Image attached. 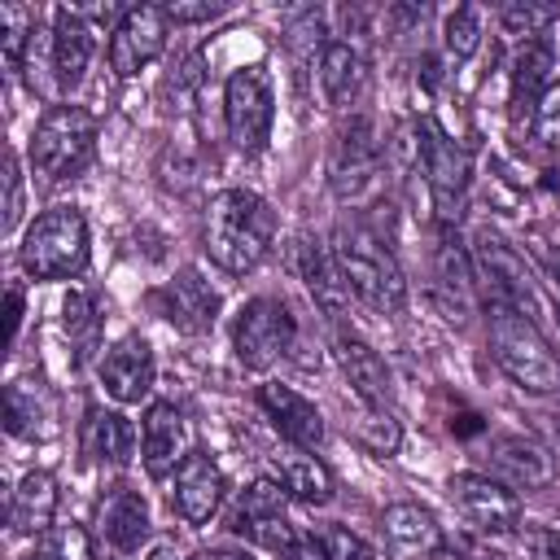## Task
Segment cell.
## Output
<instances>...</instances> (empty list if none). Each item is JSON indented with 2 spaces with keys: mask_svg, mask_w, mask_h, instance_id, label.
Segmentation results:
<instances>
[{
  "mask_svg": "<svg viewBox=\"0 0 560 560\" xmlns=\"http://www.w3.org/2000/svg\"><path fill=\"white\" fill-rule=\"evenodd\" d=\"M451 503L459 508V516L486 534H512L521 525V499L516 490H508L503 481H494L490 472H455L446 481Z\"/></svg>",
  "mask_w": 560,
  "mask_h": 560,
  "instance_id": "9c48e42d",
  "label": "cell"
},
{
  "mask_svg": "<svg viewBox=\"0 0 560 560\" xmlns=\"http://www.w3.org/2000/svg\"><path fill=\"white\" fill-rule=\"evenodd\" d=\"M376 162H381V149H376V140H372V127H368V122H350V127L337 136V144H332V162H328L332 188H337L341 197H354V192L376 175Z\"/></svg>",
  "mask_w": 560,
  "mask_h": 560,
  "instance_id": "7402d4cb",
  "label": "cell"
},
{
  "mask_svg": "<svg viewBox=\"0 0 560 560\" xmlns=\"http://www.w3.org/2000/svg\"><path fill=\"white\" fill-rule=\"evenodd\" d=\"M57 512V481L52 472H26L9 499V525L18 534H39L52 525Z\"/></svg>",
  "mask_w": 560,
  "mask_h": 560,
  "instance_id": "4316f807",
  "label": "cell"
},
{
  "mask_svg": "<svg viewBox=\"0 0 560 560\" xmlns=\"http://www.w3.org/2000/svg\"><path fill=\"white\" fill-rule=\"evenodd\" d=\"M276 241V210L249 192V188H228L210 201L206 210V254L232 271V276H245L254 271L267 249Z\"/></svg>",
  "mask_w": 560,
  "mask_h": 560,
  "instance_id": "6da1fadb",
  "label": "cell"
},
{
  "mask_svg": "<svg viewBox=\"0 0 560 560\" xmlns=\"http://www.w3.org/2000/svg\"><path fill=\"white\" fill-rule=\"evenodd\" d=\"M490 459V477L503 481L508 490H542L556 481V459L542 442L521 438V433H503L490 442L486 451Z\"/></svg>",
  "mask_w": 560,
  "mask_h": 560,
  "instance_id": "5bb4252c",
  "label": "cell"
},
{
  "mask_svg": "<svg viewBox=\"0 0 560 560\" xmlns=\"http://www.w3.org/2000/svg\"><path fill=\"white\" fill-rule=\"evenodd\" d=\"M228 499V477L214 464V455L206 451H188L175 468V490H171V508L188 521V525H206Z\"/></svg>",
  "mask_w": 560,
  "mask_h": 560,
  "instance_id": "4fadbf2b",
  "label": "cell"
},
{
  "mask_svg": "<svg viewBox=\"0 0 560 560\" xmlns=\"http://www.w3.org/2000/svg\"><path fill=\"white\" fill-rule=\"evenodd\" d=\"M48 556H52V560H92V538H88V529L74 525V521H70V525H57Z\"/></svg>",
  "mask_w": 560,
  "mask_h": 560,
  "instance_id": "f35d334b",
  "label": "cell"
},
{
  "mask_svg": "<svg viewBox=\"0 0 560 560\" xmlns=\"http://www.w3.org/2000/svg\"><path fill=\"white\" fill-rule=\"evenodd\" d=\"M22 267L31 280H66L88 267V219L79 206H52L22 232Z\"/></svg>",
  "mask_w": 560,
  "mask_h": 560,
  "instance_id": "277c9868",
  "label": "cell"
},
{
  "mask_svg": "<svg viewBox=\"0 0 560 560\" xmlns=\"http://www.w3.org/2000/svg\"><path fill=\"white\" fill-rule=\"evenodd\" d=\"M276 477H280V490L302 499V503H328L332 499V472L302 446L276 455Z\"/></svg>",
  "mask_w": 560,
  "mask_h": 560,
  "instance_id": "83f0119b",
  "label": "cell"
},
{
  "mask_svg": "<svg viewBox=\"0 0 560 560\" xmlns=\"http://www.w3.org/2000/svg\"><path fill=\"white\" fill-rule=\"evenodd\" d=\"M315 547H319L324 560H376V551H372L359 534H350V529H341V525H324V529L315 534Z\"/></svg>",
  "mask_w": 560,
  "mask_h": 560,
  "instance_id": "d590c367",
  "label": "cell"
},
{
  "mask_svg": "<svg viewBox=\"0 0 560 560\" xmlns=\"http://www.w3.org/2000/svg\"><path fill=\"white\" fill-rule=\"evenodd\" d=\"M101 385L114 402H140L153 389V350L140 332L118 337L101 354Z\"/></svg>",
  "mask_w": 560,
  "mask_h": 560,
  "instance_id": "9a60e30c",
  "label": "cell"
},
{
  "mask_svg": "<svg viewBox=\"0 0 560 560\" xmlns=\"http://www.w3.org/2000/svg\"><path fill=\"white\" fill-rule=\"evenodd\" d=\"M315 74H319V92H324V101H328V105H346V101L363 88V57H359L350 44L332 39V44L319 48V66H315Z\"/></svg>",
  "mask_w": 560,
  "mask_h": 560,
  "instance_id": "f1b7e54d",
  "label": "cell"
},
{
  "mask_svg": "<svg viewBox=\"0 0 560 560\" xmlns=\"http://www.w3.org/2000/svg\"><path fill=\"white\" fill-rule=\"evenodd\" d=\"M18 219H22V166L9 153V162H4V228L13 232Z\"/></svg>",
  "mask_w": 560,
  "mask_h": 560,
  "instance_id": "ab89813d",
  "label": "cell"
},
{
  "mask_svg": "<svg viewBox=\"0 0 560 560\" xmlns=\"http://www.w3.org/2000/svg\"><path fill=\"white\" fill-rule=\"evenodd\" d=\"M153 560H179V556H175L171 547H158V551H153Z\"/></svg>",
  "mask_w": 560,
  "mask_h": 560,
  "instance_id": "f6af8a7d",
  "label": "cell"
},
{
  "mask_svg": "<svg viewBox=\"0 0 560 560\" xmlns=\"http://www.w3.org/2000/svg\"><path fill=\"white\" fill-rule=\"evenodd\" d=\"M490 354L494 363L529 394H551L560 389V359L551 354L547 337L538 324L503 302H490Z\"/></svg>",
  "mask_w": 560,
  "mask_h": 560,
  "instance_id": "7a4b0ae2",
  "label": "cell"
},
{
  "mask_svg": "<svg viewBox=\"0 0 560 560\" xmlns=\"http://www.w3.org/2000/svg\"><path fill=\"white\" fill-rule=\"evenodd\" d=\"M271 118H276V96L271 79L262 66H241L223 83V122L228 136L241 153H258L271 140Z\"/></svg>",
  "mask_w": 560,
  "mask_h": 560,
  "instance_id": "8992f818",
  "label": "cell"
},
{
  "mask_svg": "<svg viewBox=\"0 0 560 560\" xmlns=\"http://www.w3.org/2000/svg\"><path fill=\"white\" fill-rule=\"evenodd\" d=\"M192 560H249L245 551H201V556H192Z\"/></svg>",
  "mask_w": 560,
  "mask_h": 560,
  "instance_id": "7bdbcfd3",
  "label": "cell"
},
{
  "mask_svg": "<svg viewBox=\"0 0 560 560\" xmlns=\"http://www.w3.org/2000/svg\"><path fill=\"white\" fill-rule=\"evenodd\" d=\"M153 306H158L162 319H171L175 328H184V332H206V328L214 324L219 298H214V289H210L192 267H184L166 289L153 293Z\"/></svg>",
  "mask_w": 560,
  "mask_h": 560,
  "instance_id": "ac0fdd59",
  "label": "cell"
},
{
  "mask_svg": "<svg viewBox=\"0 0 560 560\" xmlns=\"http://www.w3.org/2000/svg\"><path fill=\"white\" fill-rule=\"evenodd\" d=\"M293 337H298V324H293V315L280 298H249L236 311L232 346H236V359L249 372H267L271 363H280L289 354Z\"/></svg>",
  "mask_w": 560,
  "mask_h": 560,
  "instance_id": "52a82bcc",
  "label": "cell"
},
{
  "mask_svg": "<svg viewBox=\"0 0 560 560\" xmlns=\"http://www.w3.org/2000/svg\"><path fill=\"white\" fill-rule=\"evenodd\" d=\"M442 39H446V52L451 57H472L477 44H481V13L472 4H459L446 13V26H442Z\"/></svg>",
  "mask_w": 560,
  "mask_h": 560,
  "instance_id": "e575fe53",
  "label": "cell"
},
{
  "mask_svg": "<svg viewBox=\"0 0 560 560\" xmlns=\"http://www.w3.org/2000/svg\"><path fill=\"white\" fill-rule=\"evenodd\" d=\"M26 560H52V556H48V551H39V556H26Z\"/></svg>",
  "mask_w": 560,
  "mask_h": 560,
  "instance_id": "bcb514c9",
  "label": "cell"
},
{
  "mask_svg": "<svg viewBox=\"0 0 560 560\" xmlns=\"http://www.w3.org/2000/svg\"><path fill=\"white\" fill-rule=\"evenodd\" d=\"M101 538L114 551H140V542L149 538V503L140 499V490H109V499L101 503Z\"/></svg>",
  "mask_w": 560,
  "mask_h": 560,
  "instance_id": "cb8c5ba5",
  "label": "cell"
},
{
  "mask_svg": "<svg viewBox=\"0 0 560 560\" xmlns=\"http://www.w3.org/2000/svg\"><path fill=\"white\" fill-rule=\"evenodd\" d=\"M354 438H359L372 455H394V451L402 446V424H398L385 407L363 402L359 416H354Z\"/></svg>",
  "mask_w": 560,
  "mask_h": 560,
  "instance_id": "1f68e13d",
  "label": "cell"
},
{
  "mask_svg": "<svg viewBox=\"0 0 560 560\" xmlns=\"http://www.w3.org/2000/svg\"><path fill=\"white\" fill-rule=\"evenodd\" d=\"M35 35V9L31 4H0V48H4V66L18 70L26 39Z\"/></svg>",
  "mask_w": 560,
  "mask_h": 560,
  "instance_id": "d6a6232c",
  "label": "cell"
},
{
  "mask_svg": "<svg viewBox=\"0 0 560 560\" xmlns=\"http://www.w3.org/2000/svg\"><path fill=\"white\" fill-rule=\"evenodd\" d=\"M332 359H337L341 376L350 381V389H354L363 402H376V407L389 402V394H394V385H389V368H385V359H381L363 337L341 332V337L332 341Z\"/></svg>",
  "mask_w": 560,
  "mask_h": 560,
  "instance_id": "44dd1931",
  "label": "cell"
},
{
  "mask_svg": "<svg viewBox=\"0 0 560 560\" xmlns=\"http://www.w3.org/2000/svg\"><path fill=\"white\" fill-rule=\"evenodd\" d=\"M293 258H298V276H302V284H306V293L328 311V315H337L341 306H346V280H341V271H337V258H332V249L324 245V241H315V236H298V249H293Z\"/></svg>",
  "mask_w": 560,
  "mask_h": 560,
  "instance_id": "603a6c76",
  "label": "cell"
},
{
  "mask_svg": "<svg viewBox=\"0 0 560 560\" xmlns=\"http://www.w3.org/2000/svg\"><path fill=\"white\" fill-rule=\"evenodd\" d=\"M83 451L101 464V468H122L136 451V429L122 411H105V407H92L88 420H83Z\"/></svg>",
  "mask_w": 560,
  "mask_h": 560,
  "instance_id": "d4e9b609",
  "label": "cell"
},
{
  "mask_svg": "<svg viewBox=\"0 0 560 560\" xmlns=\"http://www.w3.org/2000/svg\"><path fill=\"white\" fill-rule=\"evenodd\" d=\"M556 315H560V289H556Z\"/></svg>",
  "mask_w": 560,
  "mask_h": 560,
  "instance_id": "7dc6e473",
  "label": "cell"
},
{
  "mask_svg": "<svg viewBox=\"0 0 560 560\" xmlns=\"http://www.w3.org/2000/svg\"><path fill=\"white\" fill-rule=\"evenodd\" d=\"M499 22H503L508 35H521V39L529 44V39H542V31L556 22V9L534 4V0H512V4H503Z\"/></svg>",
  "mask_w": 560,
  "mask_h": 560,
  "instance_id": "836d02e7",
  "label": "cell"
},
{
  "mask_svg": "<svg viewBox=\"0 0 560 560\" xmlns=\"http://www.w3.org/2000/svg\"><path fill=\"white\" fill-rule=\"evenodd\" d=\"M416 153H420V166H424V179H429V197H433L438 219L442 223H455L459 210H464V192H468V153L433 118H424L416 127Z\"/></svg>",
  "mask_w": 560,
  "mask_h": 560,
  "instance_id": "ba28073f",
  "label": "cell"
},
{
  "mask_svg": "<svg viewBox=\"0 0 560 560\" xmlns=\"http://www.w3.org/2000/svg\"><path fill=\"white\" fill-rule=\"evenodd\" d=\"M219 13H223V4H210V0H201V4H184V0L166 4V18H171L175 26H184V22H210V18H219Z\"/></svg>",
  "mask_w": 560,
  "mask_h": 560,
  "instance_id": "60d3db41",
  "label": "cell"
},
{
  "mask_svg": "<svg viewBox=\"0 0 560 560\" xmlns=\"http://www.w3.org/2000/svg\"><path fill=\"white\" fill-rule=\"evenodd\" d=\"M381 529H385V542L398 560H433L446 547L433 512L420 503H389L381 516Z\"/></svg>",
  "mask_w": 560,
  "mask_h": 560,
  "instance_id": "e0dca14e",
  "label": "cell"
},
{
  "mask_svg": "<svg viewBox=\"0 0 560 560\" xmlns=\"http://www.w3.org/2000/svg\"><path fill=\"white\" fill-rule=\"evenodd\" d=\"M61 328H66V337L79 341V346H88V341L96 337V311H92L88 293H79V289L66 293V302H61Z\"/></svg>",
  "mask_w": 560,
  "mask_h": 560,
  "instance_id": "74e56055",
  "label": "cell"
},
{
  "mask_svg": "<svg viewBox=\"0 0 560 560\" xmlns=\"http://www.w3.org/2000/svg\"><path fill=\"white\" fill-rule=\"evenodd\" d=\"M433 560H459V556H433Z\"/></svg>",
  "mask_w": 560,
  "mask_h": 560,
  "instance_id": "c3c4849f",
  "label": "cell"
},
{
  "mask_svg": "<svg viewBox=\"0 0 560 560\" xmlns=\"http://www.w3.org/2000/svg\"><path fill=\"white\" fill-rule=\"evenodd\" d=\"M4 429L13 438H26V442L44 438V429H48V402H44V389H39L35 376H18V381L4 385Z\"/></svg>",
  "mask_w": 560,
  "mask_h": 560,
  "instance_id": "f546056e",
  "label": "cell"
},
{
  "mask_svg": "<svg viewBox=\"0 0 560 560\" xmlns=\"http://www.w3.org/2000/svg\"><path fill=\"white\" fill-rule=\"evenodd\" d=\"M332 258L346 280V289L372 306V311H402L407 302V280L394 262V254L372 236L368 228H337L332 236Z\"/></svg>",
  "mask_w": 560,
  "mask_h": 560,
  "instance_id": "3957f363",
  "label": "cell"
},
{
  "mask_svg": "<svg viewBox=\"0 0 560 560\" xmlns=\"http://www.w3.org/2000/svg\"><path fill=\"white\" fill-rule=\"evenodd\" d=\"M472 280H477V267H472V254L459 245V236L446 228L438 236V289L446 293L451 311H468L472 302Z\"/></svg>",
  "mask_w": 560,
  "mask_h": 560,
  "instance_id": "4dcf8cb0",
  "label": "cell"
},
{
  "mask_svg": "<svg viewBox=\"0 0 560 560\" xmlns=\"http://www.w3.org/2000/svg\"><path fill=\"white\" fill-rule=\"evenodd\" d=\"M232 529L241 538L258 542V547L289 551L298 538H293V521H289L280 481H254V486H245V494L236 499V512H232Z\"/></svg>",
  "mask_w": 560,
  "mask_h": 560,
  "instance_id": "7c38bea8",
  "label": "cell"
},
{
  "mask_svg": "<svg viewBox=\"0 0 560 560\" xmlns=\"http://www.w3.org/2000/svg\"><path fill=\"white\" fill-rule=\"evenodd\" d=\"M166 31H171V18L162 4H140V9H127L109 35V66L114 74L131 79L140 74L162 48H166Z\"/></svg>",
  "mask_w": 560,
  "mask_h": 560,
  "instance_id": "8fae6325",
  "label": "cell"
},
{
  "mask_svg": "<svg viewBox=\"0 0 560 560\" xmlns=\"http://www.w3.org/2000/svg\"><path fill=\"white\" fill-rule=\"evenodd\" d=\"M551 66H556V52H551L547 39L521 44V52L512 61V109L516 114H529L534 118L542 92L551 88Z\"/></svg>",
  "mask_w": 560,
  "mask_h": 560,
  "instance_id": "484cf974",
  "label": "cell"
},
{
  "mask_svg": "<svg viewBox=\"0 0 560 560\" xmlns=\"http://www.w3.org/2000/svg\"><path fill=\"white\" fill-rule=\"evenodd\" d=\"M551 241H556V245H547V258H551V267H556V276H560V228L551 232ZM556 284H560V280H556Z\"/></svg>",
  "mask_w": 560,
  "mask_h": 560,
  "instance_id": "ee69618b",
  "label": "cell"
},
{
  "mask_svg": "<svg viewBox=\"0 0 560 560\" xmlns=\"http://www.w3.org/2000/svg\"><path fill=\"white\" fill-rule=\"evenodd\" d=\"M534 144L547 153H560V83H551L534 109Z\"/></svg>",
  "mask_w": 560,
  "mask_h": 560,
  "instance_id": "8d00e7d4",
  "label": "cell"
},
{
  "mask_svg": "<svg viewBox=\"0 0 560 560\" xmlns=\"http://www.w3.org/2000/svg\"><path fill=\"white\" fill-rule=\"evenodd\" d=\"M258 402H262V411L271 416L276 433H280L289 446L315 451V446L324 442V416H319V407H315L311 398H302L298 389L267 381V385L258 389Z\"/></svg>",
  "mask_w": 560,
  "mask_h": 560,
  "instance_id": "2e32d148",
  "label": "cell"
},
{
  "mask_svg": "<svg viewBox=\"0 0 560 560\" xmlns=\"http://www.w3.org/2000/svg\"><path fill=\"white\" fill-rule=\"evenodd\" d=\"M472 267H477V280H486L490 302L516 306V311H525V315L534 319V306H538V298H534V276H529L525 258H521L512 245H503L499 236L481 232V236H477V249H472Z\"/></svg>",
  "mask_w": 560,
  "mask_h": 560,
  "instance_id": "30bf717a",
  "label": "cell"
},
{
  "mask_svg": "<svg viewBox=\"0 0 560 560\" xmlns=\"http://www.w3.org/2000/svg\"><path fill=\"white\" fill-rule=\"evenodd\" d=\"M92 52H96V31L88 26V18L79 9H57V18H52V70H57L61 92L83 83Z\"/></svg>",
  "mask_w": 560,
  "mask_h": 560,
  "instance_id": "d6986e66",
  "label": "cell"
},
{
  "mask_svg": "<svg viewBox=\"0 0 560 560\" xmlns=\"http://www.w3.org/2000/svg\"><path fill=\"white\" fill-rule=\"evenodd\" d=\"M18 328H22V289L13 284L9 289V346L18 341Z\"/></svg>",
  "mask_w": 560,
  "mask_h": 560,
  "instance_id": "b9f144b4",
  "label": "cell"
},
{
  "mask_svg": "<svg viewBox=\"0 0 560 560\" xmlns=\"http://www.w3.org/2000/svg\"><path fill=\"white\" fill-rule=\"evenodd\" d=\"M96 153V118L83 105H52L31 131V166L48 179H74Z\"/></svg>",
  "mask_w": 560,
  "mask_h": 560,
  "instance_id": "5b68a950",
  "label": "cell"
},
{
  "mask_svg": "<svg viewBox=\"0 0 560 560\" xmlns=\"http://www.w3.org/2000/svg\"><path fill=\"white\" fill-rule=\"evenodd\" d=\"M140 459L149 477H166L184 459V416L175 402H149L140 420Z\"/></svg>",
  "mask_w": 560,
  "mask_h": 560,
  "instance_id": "ffe728a7",
  "label": "cell"
}]
</instances>
